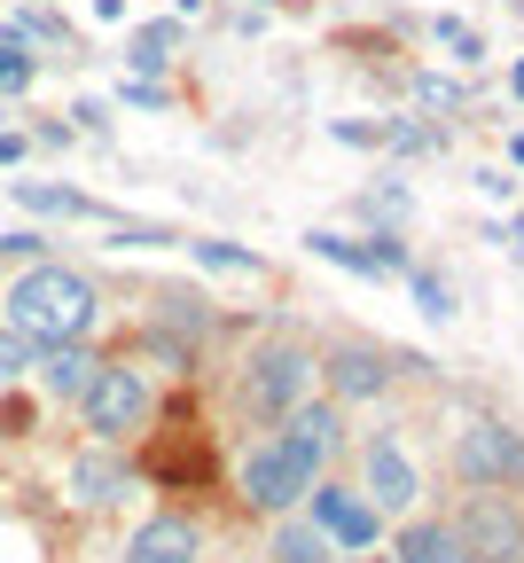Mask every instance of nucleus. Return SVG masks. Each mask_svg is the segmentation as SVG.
Instances as JSON below:
<instances>
[{
    "mask_svg": "<svg viewBox=\"0 0 524 563\" xmlns=\"http://www.w3.org/2000/svg\"><path fill=\"white\" fill-rule=\"evenodd\" d=\"M321 258L352 266V274H407V251L400 243H352V235H314Z\"/></svg>",
    "mask_w": 524,
    "mask_h": 563,
    "instance_id": "f8f14e48",
    "label": "nucleus"
},
{
    "mask_svg": "<svg viewBox=\"0 0 524 563\" xmlns=\"http://www.w3.org/2000/svg\"><path fill=\"white\" fill-rule=\"evenodd\" d=\"M9 329L24 344H79L95 329V282L87 274H70V266H32L9 282Z\"/></svg>",
    "mask_w": 524,
    "mask_h": 563,
    "instance_id": "f257e3e1",
    "label": "nucleus"
},
{
    "mask_svg": "<svg viewBox=\"0 0 524 563\" xmlns=\"http://www.w3.org/2000/svg\"><path fill=\"white\" fill-rule=\"evenodd\" d=\"M516 95H524V63H516Z\"/></svg>",
    "mask_w": 524,
    "mask_h": 563,
    "instance_id": "5701e85b",
    "label": "nucleus"
},
{
    "mask_svg": "<svg viewBox=\"0 0 524 563\" xmlns=\"http://www.w3.org/2000/svg\"><path fill=\"white\" fill-rule=\"evenodd\" d=\"M337 431H345V422H337V407H290V446L306 454L314 470L337 454Z\"/></svg>",
    "mask_w": 524,
    "mask_h": 563,
    "instance_id": "ddd939ff",
    "label": "nucleus"
},
{
    "mask_svg": "<svg viewBox=\"0 0 524 563\" xmlns=\"http://www.w3.org/2000/svg\"><path fill=\"white\" fill-rule=\"evenodd\" d=\"M165 40H173L165 24H157V32H141V40H133V63H141V70H157V63H165Z\"/></svg>",
    "mask_w": 524,
    "mask_h": 563,
    "instance_id": "aec40b11",
    "label": "nucleus"
},
{
    "mask_svg": "<svg viewBox=\"0 0 524 563\" xmlns=\"http://www.w3.org/2000/svg\"><path fill=\"white\" fill-rule=\"evenodd\" d=\"M102 376V361L87 344H47V361H40V384L55 391V399H87V384Z\"/></svg>",
    "mask_w": 524,
    "mask_h": 563,
    "instance_id": "9d476101",
    "label": "nucleus"
},
{
    "mask_svg": "<svg viewBox=\"0 0 524 563\" xmlns=\"http://www.w3.org/2000/svg\"><path fill=\"white\" fill-rule=\"evenodd\" d=\"M392 563H470V548H462V532H455V525H407Z\"/></svg>",
    "mask_w": 524,
    "mask_h": 563,
    "instance_id": "4468645a",
    "label": "nucleus"
},
{
    "mask_svg": "<svg viewBox=\"0 0 524 563\" xmlns=\"http://www.w3.org/2000/svg\"><path fill=\"white\" fill-rule=\"evenodd\" d=\"M384 352H368V344H345L337 361H329V384H337V399H376L384 391Z\"/></svg>",
    "mask_w": 524,
    "mask_h": 563,
    "instance_id": "9b49d317",
    "label": "nucleus"
},
{
    "mask_svg": "<svg viewBox=\"0 0 524 563\" xmlns=\"http://www.w3.org/2000/svg\"><path fill=\"white\" fill-rule=\"evenodd\" d=\"M204 266H219V274H259V258L251 251H228V243H188Z\"/></svg>",
    "mask_w": 524,
    "mask_h": 563,
    "instance_id": "a211bd4d",
    "label": "nucleus"
},
{
    "mask_svg": "<svg viewBox=\"0 0 524 563\" xmlns=\"http://www.w3.org/2000/svg\"><path fill=\"white\" fill-rule=\"evenodd\" d=\"M24 79H32V63L17 47H0V87H24Z\"/></svg>",
    "mask_w": 524,
    "mask_h": 563,
    "instance_id": "412c9836",
    "label": "nucleus"
},
{
    "mask_svg": "<svg viewBox=\"0 0 524 563\" xmlns=\"http://www.w3.org/2000/svg\"><path fill=\"white\" fill-rule=\"evenodd\" d=\"M455 532H462L470 563H524V509L509 501V493H478Z\"/></svg>",
    "mask_w": 524,
    "mask_h": 563,
    "instance_id": "20e7f679",
    "label": "nucleus"
},
{
    "mask_svg": "<svg viewBox=\"0 0 524 563\" xmlns=\"http://www.w3.org/2000/svg\"><path fill=\"white\" fill-rule=\"evenodd\" d=\"M17 196H24L32 211H63V220H79V211H95L87 196H70V188H40V180H17Z\"/></svg>",
    "mask_w": 524,
    "mask_h": 563,
    "instance_id": "f3484780",
    "label": "nucleus"
},
{
    "mask_svg": "<svg viewBox=\"0 0 524 563\" xmlns=\"http://www.w3.org/2000/svg\"><path fill=\"white\" fill-rule=\"evenodd\" d=\"M314 376H321V361H314L306 344H266L259 361H251V376H243V415L274 422V415H290V407H306Z\"/></svg>",
    "mask_w": 524,
    "mask_h": 563,
    "instance_id": "f03ea898",
    "label": "nucleus"
},
{
    "mask_svg": "<svg viewBox=\"0 0 524 563\" xmlns=\"http://www.w3.org/2000/svg\"><path fill=\"white\" fill-rule=\"evenodd\" d=\"M79 407H87V422L102 439H118V431H133V422L149 415V384H141V368H102Z\"/></svg>",
    "mask_w": 524,
    "mask_h": 563,
    "instance_id": "423d86ee",
    "label": "nucleus"
},
{
    "mask_svg": "<svg viewBox=\"0 0 524 563\" xmlns=\"http://www.w3.org/2000/svg\"><path fill=\"white\" fill-rule=\"evenodd\" d=\"M415 493H423V477H415V462L400 454V439H376L368 446V509H415Z\"/></svg>",
    "mask_w": 524,
    "mask_h": 563,
    "instance_id": "6e6552de",
    "label": "nucleus"
},
{
    "mask_svg": "<svg viewBox=\"0 0 524 563\" xmlns=\"http://www.w3.org/2000/svg\"><path fill=\"white\" fill-rule=\"evenodd\" d=\"M314 493V462L297 454L290 439H266V446H251L243 454V501L251 509H266V517H282V509H297Z\"/></svg>",
    "mask_w": 524,
    "mask_h": 563,
    "instance_id": "7ed1b4c3",
    "label": "nucleus"
},
{
    "mask_svg": "<svg viewBox=\"0 0 524 563\" xmlns=\"http://www.w3.org/2000/svg\"><path fill=\"white\" fill-rule=\"evenodd\" d=\"M70 477H79V501H87V509H110L118 493H125V470H118V462H102V454H87Z\"/></svg>",
    "mask_w": 524,
    "mask_h": 563,
    "instance_id": "2eb2a0df",
    "label": "nucleus"
},
{
    "mask_svg": "<svg viewBox=\"0 0 524 563\" xmlns=\"http://www.w3.org/2000/svg\"><path fill=\"white\" fill-rule=\"evenodd\" d=\"M516 157H524V133H516Z\"/></svg>",
    "mask_w": 524,
    "mask_h": 563,
    "instance_id": "b1692460",
    "label": "nucleus"
},
{
    "mask_svg": "<svg viewBox=\"0 0 524 563\" xmlns=\"http://www.w3.org/2000/svg\"><path fill=\"white\" fill-rule=\"evenodd\" d=\"M415 298H423V313H430V321H446V313H455V306H446V290H438V282H415Z\"/></svg>",
    "mask_w": 524,
    "mask_h": 563,
    "instance_id": "4be33fe9",
    "label": "nucleus"
},
{
    "mask_svg": "<svg viewBox=\"0 0 524 563\" xmlns=\"http://www.w3.org/2000/svg\"><path fill=\"white\" fill-rule=\"evenodd\" d=\"M196 525L188 517H149L133 540H125V563H196Z\"/></svg>",
    "mask_w": 524,
    "mask_h": 563,
    "instance_id": "1a4fd4ad",
    "label": "nucleus"
},
{
    "mask_svg": "<svg viewBox=\"0 0 524 563\" xmlns=\"http://www.w3.org/2000/svg\"><path fill=\"white\" fill-rule=\"evenodd\" d=\"M274 563H329V540L306 532V525H282L274 532Z\"/></svg>",
    "mask_w": 524,
    "mask_h": 563,
    "instance_id": "dca6fc26",
    "label": "nucleus"
},
{
    "mask_svg": "<svg viewBox=\"0 0 524 563\" xmlns=\"http://www.w3.org/2000/svg\"><path fill=\"white\" fill-rule=\"evenodd\" d=\"M455 462H462V477H470L478 493L524 485V439H516V431H501V422H470L462 446H455Z\"/></svg>",
    "mask_w": 524,
    "mask_h": 563,
    "instance_id": "39448f33",
    "label": "nucleus"
},
{
    "mask_svg": "<svg viewBox=\"0 0 524 563\" xmlns=\"http://www.w3.org/2000/svg\"><path fill=\"white\" fill-rule=\"evenodd\" d=\"M17 376H24V336L0 329V384H17Z\"/></svg>",
    "mask_w": 524,
    "mask_h": 563,
    "instance_id": "6ab92c4d",
    "label": "nucleus"
},
{
    "mask_svg": "<svg viewBox=\"0 0 524 563\" xmlns=\"http://www.w3.org/2000/svg\"><path fill=\"white\" fill-rule=\"evenodd\" d=\"M306 501H314L321 540H337V548H376V509H368L360 493H345V485H314Z\"/></svg>",
    "mask_w": 524,
    "mask_h": 563,
    "instance_id": "0eeeda50",
    "label": "nucleus"
}]
</instances>
